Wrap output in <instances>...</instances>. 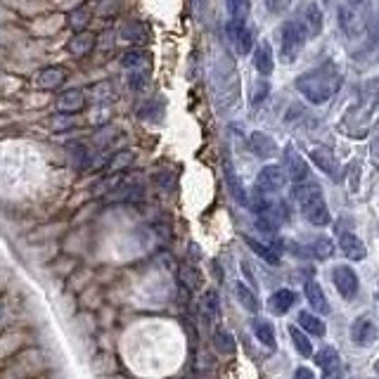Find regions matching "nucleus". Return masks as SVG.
Instances as JSON below:
<instances>
[{"mask_svg": "<svg viewBox=\"0 0 379 379\" xmlns=\"http://www.w3.org/2000/svg\"><path fill=\"white\" fill-rule=\"evenodd\" d=\"M294 85L308 102L323 105V102H327L337 93L339 85H342V71L337 69L335 62H327L323 67H315L311 71L301 74Z\"/></svg>", "mask_w": 379, "mask_h": 379, "instance_id": "nucleus-1", "label": "nucleus"}, {"mask_svg": "<svg viewBox=\"0 0 379 379\" xmlns=\"http://www.w3.org/2000/svg\"><path fill=\"white\" fill-rule=\"evenodd\" d=\"M294 199L298 202V206H301V214L308 223H313V226L318 228L330 226L332 216H330V209H327L320 183H315L313 178L294 183Z\"/></svg>", "mask_w": 379, "mask_h": 379, "instance_id": "nucleus-2", "label": "nucleus"}, {"mask_svg": "<svg viewBox=\"0 0 379 379\" xmlns=\"http://www.w3.org/2000/svg\"><path fill=\"white\" fill-rule=\"evenodd\" d=\"M306 28H303L301 22L289 19L283 24V60L285 62H294L298 55H301L303 45H306Z\"/></svg>", "mask_w": 379, "mask_h": 379, "instance_id": "nucleus-3", "label": "nucleus"}, {"mask_svg": "<svg viewBox=\"0 0 379 379\" xmlns=\"http://www.w3.org/2000/svg\"><path fill=\"white\" fill-rule=\"evenodd\" d=\"M121 67L128 74V81L135 90H140L145 85V76H147V57L142 50H128L121 57Z\"/></svg>", "mask_w": 379, "mask_h": 379, "instance_id": "nucleus-4", "label": "nucleus"}, {"mask_svg": "<svg viewBox=\"0 0 379 379\" xmlns=\"http://www.w3.org/2000/svg\"><path fill=\"white\" fill-rule=\"evenodd\" d=\"M226 31H228V38H230V43L237 55H249L251 50H254V36H251V28L246 26V22L230 19Z\"/></svg>", "mask_w": 379, "mask_h": 379, "instance_id": "nucleus-5", "label": "nucleus"}, {"mask_svg": "<svg viewBox=\"0 0 379 379\" xmlns=\"http://www.w3.org/2000/svg\"><path fill=\"white\" fill-rule=\"evenodd\" d=\"M332 283H335L337 292L342 294V298H351L358 294V275L351 266H337L332 271Z\"/></svg>", "mask_w": 379, "mask_h": 379, "instance_id": "nucleus-6", "label": "nucleus"}, {"mask_svg": "<svg viewBox=\"0 0 379 379\" xmlns=\"http://www.w3.org/2000/svg\"><path fill=\"white\" fill-rule=\"evenodd\" d=\"M285 180H287L285 169H280V166H263L256 178V190H261L266 194H275L285 187Z\"/></svg>", "mask_w": 379, "mask_h": 379, "instance_id": "nucleus-7", "label": "nucleus"}, {"mask_svg": "<svg viewBox=\"0 0 379 379\" xmlns=\"http://www.w3.org/2000/svg\"><path fill=\"white\" fill-rule=\"evenodd\" d=\"M315 363L323 370V379H342V358H339L335 346H323L320 353L315 355Z\"/></svg>", "mask_w": 379, "mask_h": 379, "instance_id": "nucleus-8", "label": "nucleus"}, {"mask_svg": "<svg viewBox=\"0 0 379 379\" xmlns=\"http://www.w3.org/2000/svg\"><path fill=\"white\" fill-rule=\"evenodd\" d=\"M351 339L355 346H372L377 342V325L372 323V318H367V315L355 318L351 325Z\"/></svg>", "mask_w": 379, "mask_h": 379, "instance_id": "nucleus-9", "label": "nucleus"}, {"mask_svg": "<svg viewBox=\"0 0 379 379\" xmlns=\"http://www.w3.org/2000/svg\"><path fill=\"white\" fill-rule=\"evenodd\" d=\"M55 107L60 114H69V117L81 114L85 109V93L81 88H69L55 100Z\"/></svg>", "mask_w": 379, "mask_h": 379, "instance_id": "nucleus-10", "label": "nucleus"}, {"mask_svg": "<svg viewBox=\"0 0 379 379\" xmlns=\"http://www.w3.org/2000/svg\"><path fill=\"white\" fill-rule=\"evenodd\" d=\"M285 174L294 183L311 178V169H308V164L303 162V157L294 147H285Z\"/></svg>", "mask_w": 379, "mask_h": 379, "instance_id": "nucleus-11", "label": "nucleus"}, {"mask_svg": "<svg viewBox=\"0 0 379 379\" xmlns=\"http://www.w3.org/2000/svg\"><path fill=\"white\" fill-rule=\"evenodd\" d=\"M38 90H57L67 83V71L65 67H43L33 78Z\"/></svg>", "mask_w": 379, "mask_h": 379, "instance_id": "nucleus-12", "label": "nucleus"}, {"mask_svg": "<svg viewBox=\"0 0 379 379\" xmlns=\"http://www.w3.org/2000/svg\"><path fill=\"white\" fill-rule=\"evenodd\" d=\"M337 233H339V246H342L344 256L351 258V261H363V258L367 256L363 239H360L358 235L348 233V230H342V228H337Z\"/></svg>", "mask_w": 379, "mask_h": 379, "instance_id": "nucleus-13", "label": "nucleus"}, {"mask_svg": "<svg viewBox=\"0 0 379 379\" xmlns=\"http://www.w3.org/2000/svg\"><path fill=\"white\" fill-rule=\"evenodd\" d=\"M95 45H97V33L85 28V31L74 33L71 41L67 43V50H69V55H71V57H85V55L93 53Z\"/></svg>", "mask_w": 379, "mask_h": 379, "instance_id": "nucleus-14", "label": "nucleus"}, {"mask_svg": "<svg viewBox=\"0 0 379 379\" xmlns=\"http://www.w3.org/2000/svg\"><path fill=\"white\" fill-rule=\"evenodd\" d=\"M249 147L258 159H273L275 154H278V145H275V140L268 133H261V130H256V133L249 135Z\"/></svg>", "mask_w": 379, "mask_h": 379, "instance_id": "nucleus-15", "label": "nucleus"}, {"mask_svg": "<svg viewBox=\"0 0 379 379\" xmlns=\"http://www.w3.org/2000/svg\"><path fill=\"white\" fill-rule=\"evenodd\" d=\"M254 67L261 76H271L273 69H275V57H273V50H271V43L263 41L256 45L254 50Z\"/></svg>", "mask_w": 379, "mask_h": 379, "instance_id": "nucleus-16", "label": "nucleus"}, {"mask_svg": "<svg viewBox=\"0 0 379 379\" xmlns=\"http://www.w3.org/2000/svg\"><path fill=\"white\" fill-rule=\"evenodd\" d=\"M311 159L315 162V166H318L323 174H327L330 178H335V180H339L342 178V171H339V166H337V159H335V154L330 152V149H313L311 152Z\"/></svg>", "mask_w": 379, "mask_h": 379, "instance_id": "nucleus-17", "label": "nucleus"}, {"mask_svg": "<svg viewBox=\"0 0 379 379\" xmlns=\"http://www.w3.org/2000/svg\"><path fill=\"white\" fill-rule=\"evenodd\" d=\"M303 292H306V298H308V303H311V308L315 313H323V315L330 313V301H327L323 287L315 283V280H308L306 287H303Z\"/></svg>", "mask_w": 379, "mask_h": 379, "instance_id": "nucleus-18", "label": "nucleus"}, {"mask_svg": "<svg viewBox=\"0 0 379 379\" xmlns=\"http://www.w3.org/2000/svg\"><path fill=\"white\" fill-rule=\"evenodd\" d=\"M301 17H303V28L308 31V36H320V31H323V12H320V8L315 3H306L301 8Z\"/></svg>", "mask_w": 379, "mask_h": 379, "instance_id": "nucleus-19", "label": "nucleus"}, {"mask_svg": "<svg viewBox=\"0 0 379 379\" xmlns=\"http://www.w3.org/2000/svg\"><path fill=\"white\" fill-rule=\"evenodd\" d=\"M202 315L209 325H216L221 320V298H218V292L216 289H209L204 292L202 296Z\"/></svg>", "mask_w": 379, "mask_h": 379, "instance_id": "nucleus-20", "label": "nucleus"}, {"mask_svg": "<svg viewBox=\"0 0 379 379\" xmlns=\"http://www.w3.org/2000/svg\"><path fill=\"white\" fill-rule=\"evenodd\" d=\"M294 301H296V294L292 289H278V292H273L271 298H268V308H271L275 315H285L292 306H294Z\"/></svg>", "mask_w": 379, "mask_h": 379, "instance_id": "nucleus-21", "label": "nucleus"}, {"mask_svg": "<svg viewBox=\"0 0 379 379\" xmlns=\"http://www.w3.org/2000/svg\"><path fill=\"white\" fill-rule=\"evenodd\" d=\"M296 323H298V327H301V330H306L308 335H313V337H325V332H327V327H325L323 320H320L318 315L308 313V311L298 313Z\"/></svg>", "mask_w": 379, "mask_h": 379, "instance_id": "nucleus-22", "label": "nucleus"}, {"mask_svg": "<svg viewBox=\"0 0 379 379\" xmlns=\"http://www.w3.org/2000/svg\"><path fill=\"white\" fill-rule=\"evenodd\" d=\"M246 244L251 246V251H254L256 256H261L266 263H271V266H278L280 263V251L275 249L273 244H266V242H258L254 237H246Z\"/></svg>", "mask_w": 379, "mask_h": 379, "instance_id": "nucleus-23", "label": "nucleus"}, {"mask_svg": "<svg viewBox=\"0 0 379 379\" xmlns=\"http://www.w3.org/2000/svg\"><path fill=\"white\" fill-rule=\"evenodd\" d=\"M251 330H254L256 339L263 344V346H268V348H275V330H273V325L268 323V320H263V318H256L254 323H251Z\"/></svg>", "mask_w": 379, "mask_h": 379, "instance_id": "nucleus-24", "label": "nucleus"}, {"mask_svg": "<svg viewBox=\"0 0 379 379\" xmlns=\"http://www.w3.org/2000/svg\"><path fill=\"white\" fill-rule=\"evenodd\" d=\"M135 162V152L133 149H121V152L112 154L109 157V164H107V171L109 174H119V171H126L130 164Z\"/></svg>", "mask_w": 379, "mask_h": 379, "instance_id": "nucleus-25", "label": "nucleus"}, {"mask_svg": "<svg viewBox=\"0 0 379 379\" xmlns=\"http://www.w3.org/2000/svg\"><path fill=\"white\" fill-rule=\"evenodd\" d=\"M289 339H292L294 348L303 355V358H311V355H313V344H311V339H308V337L301 332V327L292 325V327H289Z\"/></svg>", "mask_w": 379, "mask_h": 379, "instance_id": "nucleus-26", "label": "nucleus"}, {"mask_svg": "<svg viewBox=\"0 0 379 379\" xmlns=\"http://www.w3.org/2000/svg\"><path fill=\"white\" fill-rule=\"evenodd\" d=\"M67 22H69V28H74V31H85V28H88V22H90L88 5H78L76 10H71Z\"/></svg>", "mask_w": 379, "mask_h": 379, "instance_id": "nucleus-27", "label": "nucleus"}, {"mask_svg": "<svg viewBox=\"0 0 379 379\" xmlns=\"http://www.w3.org/2000/svg\"><path fill=\"white\" fill-rule=\"evenodd\" d=\"M235 294H237V298H239V303L246 308L249 313H258V308H261V303H258V298H256V294L254 292L249 289L244 283H237L235 285Z\"/></svg>", "mask_w": 379, "mask_h": 379, "instance_id": "nucleus-28", "label": "nucleus"}, {"mask_svg": "<svg viewBox=\"0 0 379 379\" xmlns=\"http://www.w3.org/2000/svg\"><path fill=\"white\" fill-rule=\"evenodd\" d=\"M226 178H228V187H230V192H233V197L237 199L239 204H249V197H246V192H244V187L239 185V178L235 176V171H233V164L230 162H226Z\"/></svg>", "mask_w": 379, "mask_h": 379, "instance_id": "nucleus-29", "label": "nucleus"}, {"mask_svg": "<svg viewBox=\"0 0 379 379\" xmlns=\"http://www.w3.org/2000/svg\"><path fill=\"white\" fill-rule=\"evenodd\" d=\"M214 346L221 355H233L235 353V337L228 330H216L214 332Z\"/></svg>", "mask_w": 379, "mask_h": 379, "instance_id": "nucleus-30", "label": "nucleus"}, {"mask_svg": "<svg viewBox=\"0 0 379 379\" xmlns=\"http://www.w3.org/2000/svg\"><path fill=\"white\" fill-rule=\"evenodd\" d=\"M121 38L128 43H142L147 38V28L142 22H128V24H124L121 28Z\"/></svg>", "mask_w": 379, "mask_h": 379, "instance_id": "nucleus-31", "label": "nucleus"}, {"mask_svg": "<svg viewBox=\"0 0 379 379\" xmlns=\"http://www.w3.org/2000/svg\"><path fill=\"white\" fill-rule=\"evenodd\" d=\"M226 8H228V15H230V19L246 22V17H249V10H251V0H226Z\"/></svg>", "mask_w": 379, "mask_h": 379, "instance_id": "nucleus-32", "label": "nucleus"}, {"mask_svg": "<svg viewBox=\"0 0 379 379\" xmlns=\"http://www.w3.org/2000/svg\"><path fill=\"white\" fill-rule=\"evenodd\" d=\"M311 251L315 258H330L332 254H335V244H332L330 237H315L313 244H311Z\"/></svg>", "mask_w": 379, "mask_h": 379, "instance_id": "nucleus-33", "label": "nucleus"}, {"mask_svg": "<svg viewBox=\"0 0 379 379\" xmlns=\"http://www.w3.org/2000/svg\"><path fill=\"white\" fill-rule=\"evenodd\" d=\"M199 283H202V280H199L197 271H192V268H187V266L183 268V285H187L190 289H197Z\"/></svg>", "mask_w": 379, "mask_h": 379, "instance_id": "nucleus-34", "label": "nucleus"}, {"mask_svg": "<svg viewBox=\"0 0 379 379\" xmlns=\"http://www.w3.org/2000/svg\"><path fill=\"white\" fill-rule=\"evenodd\" d=\"M263 3H266V8L271 10V12H285L287 8H289L292 5V0H263Z\"/></svg>", "mask_w": 379, "mask_h": 379, "instance_id": "nucleus-35", "label": "nucleus"}, {"mask_svg": "<svg viewBox=\"0 0 379 379\" xmlns=\"http://www.w3.org/2000/svg\"><path fill=\"white\" fill-rule=\"evenodd\" d=\"M268 90H271V85H268L266 81L256 83V90H254V97H251V102H254V105H258V102H263V97L268 95Z\"/></svg>", "mask_w": 379, "mask_h": 379, "instance_id": "nucleus-36", "label": "nucleus"}, {"mask_svg": "<svg viewBox=\"0 0 379 379\" xmlns=\"http://www.w3.org/2000/svg\"><path fill=\"white\" fill-rule=\"evenodd\" d=\"M294 379H315V375L308 367H296V372H294Z\"/></svg>", "mask_w": 379, "mask_h": 379, "instance_id": "nucleus-37", "label": "nucleus"}, {"mask_svg": "<svg viewBox=\"0 0 379 379\" xmlns=\"http://www.w3.org/2000/svg\"><path fill=\"white\" fill-rule=\"evenodd\" d=\"M372 157H375L377 162H379V133H377V137H375V145H372Z\"/></svg>", "mask_w": 379, "mask_h": 379, "instance_id": "nucleus-38", "label": "nucleus"}, {"mask_svg": "<svg viewBox=\"0 0 379 379\" xmlns=\"http://www.w3.org/2000/svg\"><path fill=\"white\" fill-rule=\"evenodd\" d=\"M3 315H5V306L0 303V325H3Z\"/></svg>", "mask_w": 379, "mask_h": 379, "instance_id": "nucleus-39", "label": "nucleus"}, {"mask_svg": "<svg viewBox=\"0 0 379 379\" xmlns=\"http://www.w3.org/2000/svg\"><path fill=\"white\" fill-rule=\"evenodd\" d=\"M375 372H379V360H377V363H375Z\"/></svg>", "mask_w": 379, "mask_h": 379, "instance_id": "nucleus-40", "label": "nucleus"}]
</instances>
